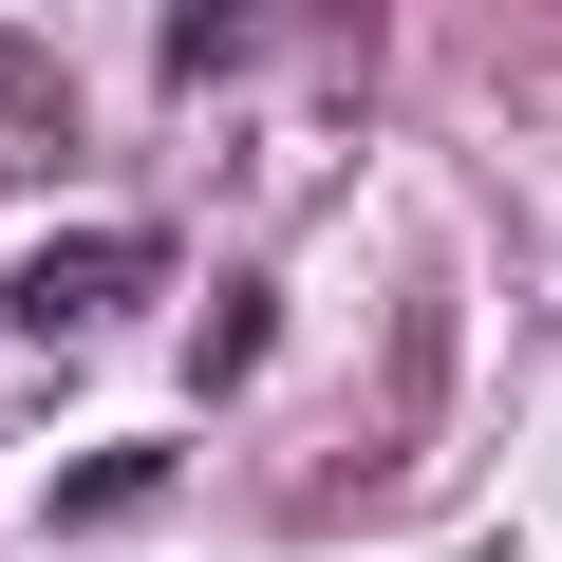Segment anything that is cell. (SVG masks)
Masks as SVG:
<instances>
[{
	"label": "cell",
	"instance_id": "3957f363",
	"mask_svg": "<svg viewBox=\"0 0 562 562\" xmlns=\"http://www.w3.org/2000/svg\"><path fill=\"white\" fill-rule=\"evenodd\" d=\"M150 487H169V469H150V450H113V469H76V487H57V525H132Z\"/></svg>",
	"mask_w": 562,
	"mask_h": 562
},
{
	"label": "cell",
	"instance_id": "6da1fadb",
	"mask_svg": "<svg viewBox=\"0 0 562 562\" xmlns=\"http://www.w3.org/2000/svg\"><path fill=\"white\" fill-rule=\"evenodd\" d=\"M150 281H169V244H150V225H76V244H38V262H20V338H94V319H132V301H150Z\"/></svg>",
	"mask_w": 562,
	"mask_h": 562
},
{
	"label": "cell",
	"instance_id": "7a4b0ae2",
	"mask_svg": "<svg viewBox=\"0 0 562 562\" xmlns=\"http://www.w3.org/2000/svg\"><path fill=\"white\" fill-rule=\"evenodd\" d=\"M57 113H76V76H57L38 38H0V132H57Z\"/></svg>",
	"mask_w": 562,
	"mask_h": 562
}]
</instances>
